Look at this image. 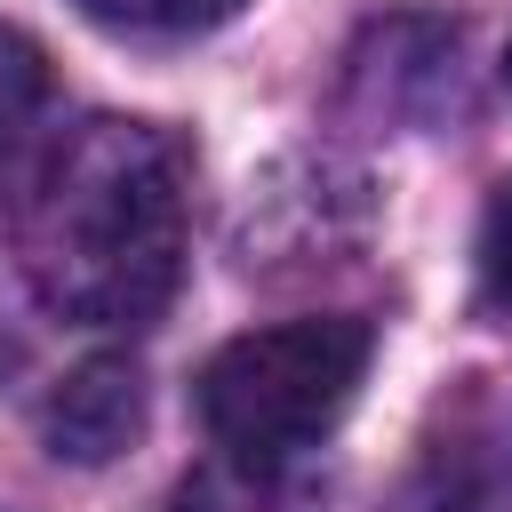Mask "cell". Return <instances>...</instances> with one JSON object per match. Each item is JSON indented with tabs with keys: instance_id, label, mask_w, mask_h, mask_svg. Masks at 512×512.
<instances>
[{
	"instance_id": "8992f818",
	"label": "cell",
	"mask_w": 512,
	"mask_h": 512,
	"mask_svg": "<svg viewBox=\"0 0 512 512\" xmlns=\"http://www.w3.org/2000/svg\"><path fill=\"white\" fill-rule=\"evenodd\" d=\"M248 0H80L88 24L104 32H136V40H192V32H216L224 16H240Z\"/></svg>"
},
{
	"instance_id": "277c9868",
	"label": "cell",
	"mask_w": 512,
	"mask_h": 512,
	"mask_svg": "<svg viewBox=\"0 0 512 512\" xmlns=\"http://www.w3.org/2000/svg\"><path fill=\"white\" fill-rule=\"evenodd\" d=\"M176 512H328V488H320V472H304V456L216 448L208 464L184 472Z\"/></svg>"
},
{
	"instance_id": "52a82bcc",
	"label": "cell",
	"mask_w": 512,
	"mask_h": 512,
	"mask_svg": "<svg viewBox=\"0 0 512 512\" xmlns=\"http://www.w3.org/2000/svg\"><path fill=\"white\" fill-rule=\"evenodd\" d=\"M472 264H480V304L488 312H512V176L488 192V208H480V248H472Z\"/></svg>"
},
{
	"instance_id": "3957f363",
	"label": "cell",
	"mask_w": 512,
	"mask_h": 512,
	"mask_svg": "<svg viewBox=\"0 0 512 512\" xmlns=\"http://www.w3.org/2000/svg\"><path fill=\"white\" fill-rule=\"evenodd\" d=\"M40 432H48V448L64 456V464H112L120 448H136V432H144V376L128 368V360H80L56 392H48V408H40Z\"/></svg>"
},
{
	"instance_id": "5b68a950",
	"label": "cell",
	"mask_w": 512,
	"mask_h": 512,
	"mask_svg": "<svg viewBox=\"0 0 512 512\" xmlns=\"http://www.w3.org/2000/svg\"><path fill=\"white\" fill-rule=\"evenodd\" d=\"M40 112H48V56L32 32L0 24V184H16L24 160L40 152Z\"/></svg>"
},
{
	"instance_id": "ba28073f",
	"label": "cell",
	"mask_w": 512,
	"mask_h": 512,
	"mask_svg": "<svg viewBox=\"0 0 512 512\" xmlns=\"http://www.w3.org/2000/svg\"><path fill=\"white\" fill-rule=\"evenodd\" d=\"M504 72H512V64H504Z\"/></svg>"
},
{
	"instance_id": "6da1fadb",
	"label": "cell",
	"mask_w": 512,
	"mask_h": 512,
	"mask_svg": "<svg viewBox=\"0 0 512 512\" xmlns=\"http://www.w3.org/2000/svg\"><path fill=\"white\" fill-rule=\"evenodd\" d=\"M24 272L80 328H144L184 280V152L152 120H80L24 192Z\"/></svg>"
},
{
	"instance_id": "7a4b0ae2",
	"label": "cell",
	"mask_w": 512,
	"mask_h": 512,
	"mask_svg": "<svg viewBox=\"0 0 512 512\" xmlns=\"http://www.w3.org/2000/svg\"><path fill=\"white\" fill-rule=\"evenodd\" d=\"M368 376V320H280L232 336L200 368V424L216 448L240 456H304L336 432Z\"/></svg>"
}]
</instances>
